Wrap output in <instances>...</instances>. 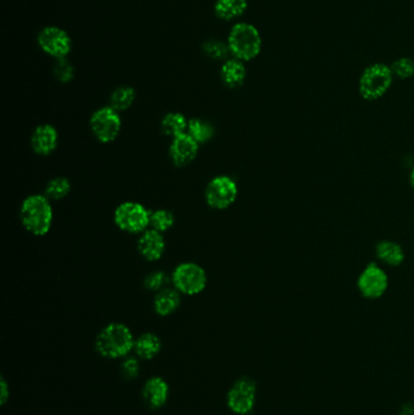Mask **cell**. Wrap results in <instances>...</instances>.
I'll use <instances>...</instances> for the list:
<instances>
[{
  "label": "cell",
  "instance_id": "obj_1",
  "mask_svg": "<svg viewBox=\"0 0 414 415\" xmlns=\"http://www.w3.org/2000/svg\"><path fill=\"white\" fill-rule=\"evenodd\" d=\"M135 339L127 326L122 323H112L104 328L96 338L95 347L102 357H125L134 349Z\"/></svg>",
  "mask_w": 414,
  "mask_h": 415
},
{
  "label": "cell",
  "instance_id": "obj_2",
  "mask_svg": "<svg viewBox=\"0 0 414 415\" xmlns=\"http://www.w3.org/2000/svg\"><path fill=\"white\" fill-rule=\"evenodd\" d=\"M20 217L28 232L34 236H44L53 225V208L43 196H30L23 200Z\"/></svg>",
  "mask_w": 414,
  "mask_h": 415
},
{
  "label": "cell",
  "instance_id": "obj_3",
  "mask_svg": "<svg viewBox=\"0 0 414 415\" xmlns=\"http://www.w3.org/2000/svg\"><path fill=\"white\" fill-rule=\"evenodd\" d=\"M261 33L251 23H236L230 31L227 46L230 53L239 61H251L261 51Z\"/></svg>",
  "mask_w": 414,
  "mask_h": 415
},
{
  "label": "cell",
  "instance_id": "obj_4",
  "mask_svg": "<svg viewBox=\"0 0 414 415\" xmlns=\"http://www.w3.org/2000/svg\"><path fill=\"white\" fill-rule=\"evenodd\" d=\"M394 75L391 68L385 63H373L362 72L358 82V91L367 101H375L383 98L391 88Z\"/></svg>",
  "mask_w": 414,
  "mask_h": 415
},
{
  "label": "cell",
  "instance_id": "obj_5",
  "mask_svg": "<svg viewBox=\"0 0 414 415\" xmlns=\"http://www.w3.org/2000/svg\"><path fill=\"white\" fill-rule=\"evenodd\" d=\"M151 212L144 205L134 202L120 204L115 212V221L120 230L140 234L150 225Z\"/></svg>",
  "mask_w": 414,
  "mask_h": 415
},
{
  "label": "cell",
  "instance_id": "obj_6",
  "mask_svg": "<svg viewBox=\"0 0 414 415\" xmlns=\"http://www.w3.org/2000/svg\"><path fill=\"white\" fill-rule=\"evenodd\" d=\"M256 381L248 376L239 378L227 393V407L234 414H249L256 406Z\"/></svg>",
  "mask_w": 414,
  "mask_h": 415
},
{
  "label": "cell",
  "instance_id": "obj_7",
  "mask_svg": "<svg viewBox=\"0 0 414 415\" xmlns=\"http://www.w3.org/2000/svg\"><path fill=\"white\" fill-rule=\"evenodd\" d=\"M172 282L179 292L186 295H196L206 288L207 274L201 266L186 262L177 266L174 271Z\"/></svg>",
  "mask_w": 414,
  "mask_h": 415
},
{
  "label": "cell",
  "instance_id": "obj_8",
  "mask_svg": "<svg viewBox=\"0 0 414 415\" xmlns=\"http://www.w3.org/2000/svg\"><path fill=\"white\" fill-rule=\"evenodd\" d=\"M90 128L99 141L104 143L115 141L122 128L118 112L112 107H104L97 110L92 115Z\"/></svg>",
  "mask_w": 414,
  "mask_h": 415
},
{
  "label": "cell",
  "instance_id": "obj_9",
  "mask_svg": "<svg viewBox=\"0 0 414 415\" xmlns=\"http://www.w3.org/2000/svg\"><path fill=\"white\" fill-rule=\"evenodd\" d=\"M238 189L236 182L229 177H218L209 182L206 190L207 203L215 209H226L234 203Z\"/></svg>",
  "mask_w": 414,
  "mask_h": 415
},
{
  "label": "cell",
  "instance_id": "obj_10",
  "mask_svg": "<svg viewBox=\"0 0 414 415\" xmlns=\"http://www.w3.org/2000/svg\"><path fill=\"white\" fill-rule=\"evenodd\" d=\"M357 286L363 298L375 300L382 298L387 292L389 286L388 276L378 265L370 264L362 271Z\"/></svg>",
  "mask_w": 414,
  "mask_h": 415
},
{
  "label": "cell",
  "instance_id": "obj_11",
  "mask_svg": "<svg viewBox=\"0 0 414 415\" xmlns=\"http://www.w3.org/2000/svg\"><path fill=\"white\" fill-rule=\"evenodd\" d=\"M43 51L55 58H65L72 49V40L67 32L58 27H45L38 36Z\"/></svg>",
  "mask_w": 414,
  "mask_h": 415
},
{
  "label": "cell",
  "instance_id": "obj_12",
  "mask_svg": "<svg viewBox=\"0 0 414 415\" xmlns=\"http://www.w3.org/2000/svg\"><path fill=\"white\" fill-rule=\"evenodd\" d=\"M170 158L177 167L189 165L199 153V143L189 134L172 139L170 145Z\"/></svg>",
  "mask_w": 414,
  "mask_h": 415
},
{
  "label": "cell",
  "instance_id": "obj_13",
  "mask_svg": "<svg viewBox=\"0 0 414 415\" xmlns=\"http://www.w3.org/2000/svg\"><path fill=\"white\" fill-rule=\"evenodd\" d=\"M142 397L150 408L159 409L167 403L169 397V385L163 378L152 376L146 381L142 390Z\"/></svg>",
  "mask_w": 414,
  "mask_h": 415
},
{
  "label": "cell",
  "instance_id": "obj_14",
  "mask_svg": "<svg viewBox=\"0 0 414 415\" xmlns=\"http://www.w3.org/2000/svg\"><path fill=\"white\" fill-rule=\"evenodd\" d=\"M139 252L146 260H158L165 250V242L161 232L156 230L145 231L139 239Z\"/></svg>",
  "mask_w": 414,
  "mask_h": 415
},
{
  "label": "cell",
  "instance_id": "obj_15",
  "mask_svg": "<svg viewBox=\"0 0 414 415\" xmlns=\"http://www.w3.org/2000/svg\"><path fill=\"white\" fill-rule=\"evenodd\" d=\"M58 146V132L56 129L44 124L34 130L32 135V148L37 155H48Z\"/></svg>",
  "mask_w": 414,
  "mask_h": 415
},
{
  "label": "cell",
  "instance_id": "obj_16",
  "mask_svg": "<svg viewBox=\"0 0 414 415\" xmlns=\"http://www.w3.org/2000/svg\"><path fill=\"white\" fill-rule=\"evenodd\" d=\"M221 78L229 88H238L244 83L247 71L242 61L237 58L227 60L221 67Z\"/></svg>",
  "mask_w": 414,
  "mask_h": 415
},
{
  "label": "cell",
  "instance_id": "obj_17",
  "mask_svg": "<svg viewBox=\"0 0 414 415\" xmlns=\"http://www.w3.org/2000/svg\"><path fill=\"white\" fill-rule=\"evenodd\" d=\"M379 260L389 266H400L405 261V252L400 244L391 241H383L375 248Z\"/></svg>",
  "mask_w": 414,
  "mask_h": 415
},
{
  "label": "cell",
  "instance_id": "obj_18",
  "mask_svg": "<svg viewBox=\"0 0 414 415\" xmlns=\"http://www.w3.org/2000/svg\"><path fill=\"white\" fill-rule=\"evenodd\" d=\"M161 349H162L161 339L152 333H146L139 336L134 345L135 352L142 359H152L159 354Z\"/></svg>",
  "mask_w": 414,
  "mask_h": 415
},
{
  "label": "cell",
  "instance_id": "obj_19",
  "mask_svg": "<svg viewBox=\"0 0 414 415\" xmlns=\"http://www.w3.org/2000/svg\"><path fill=\"white\" fill-rule=\"evenodd\" d=\"M247 8V0H216L214 11L218 18L230 21L242 16Z\"/></svg>",
  "mask_w": 414,
  "mask_h": 415
},
{
  "label": "cell",
  "instance_id": "obj_20",
  "mask_svg": "<svg viewBox=\"0 0 414 415\" xmlns=\"http://www.w3.org/2000/svg\"><path fill=\"white\" fill-rule=\"evenodd\" d=\"M180 294L174 289H164L154 299V309L159 316H169L180 306Z\"/></svg>",
  "mask_w": 414,
  "mask_h": 415
},
{
  "label": "cell",
  "instance_id": "obj_21",
  "mask_svg": "<svg viewBox=\"0 0 414 415\" xmlns=\"http://www.w3.org/2000/svg\"><path fill=\"white\" fill-rule=\"evenodd\" d=\"M187 120L184 115L180 113H169L164 117L162 120V130L168 136L175 137L180 136L185 134L187 129Z\"/></svg>",
  "mask_w": 414,
  "mask_h": 415
},
{
  "label": "cell",
  "instance_id": "obj_22",
  "mask_svg": "<svg viewBox=\"0 0 414 415\" xmlns=\"http://www.w3.org/2000/svg\"><path fill=\"white\" fill-rule=\"evenodd\" d=\"M189 136L197 143H206L214 136V128L211 124L201 120H191L187 125Z\"/></svg>",
  "mask_w": 414,
  "mask_h": 415
},
{
  "label": "cell",
  "instance_id": "obj_23",
  "mask_svg": "<svg viewBox=\"0 0 414 415\" xmlns=\"http://www.w3.org/2000/svg\"><path fill=\"white\" fill-rule=\"evenodd\" d=\"M134 100H135L134 89L130 87H120L111 96V107L117 112L128 110Z\"/></svg>",
  "mask_w": 414,
  "mask_h": 415
},
{
  "label": "cell",
  "instance_id": "obj_24",
  "mask_svg": "<svg viewBox=\"0 0 414 415\" xmlns=\"http://www.w3.org/2000/svg\"><path fill=\"white\" fill-rule=\"evenodd\" d=\"M174 215L168 210H157V212H151L150 225L152 229L158 232H165L174 225Z\"/></svg>",
  "mask_w": 414,
  "mask_h": 415
},
{
  "label": "cell",
  "instance_id": "obj_25",
  "mask_svg": "<svg viewBox=\"0 0 414 415\" xmlns=\"http://www.w3.org/2000/svg\"><path fill=\"white\" fill-rule=\"evenodd\" d=\"M71 190V184L66 177H56L49 182L46 186V196L51 199H62L68 195Z\"/></svg>",
  "mask_w": 414,
  "mask_h": 415
},
{
  "label": "cell",
  "instance_id": "obj_26",
  "mask_svg": "<svg viewBox=\"0 0 414 415\" xmlns=\"http://www.w3.org/2000/svg\"><path fill=\"white\" fill-rule=\"evenodd\" d=\"M392 75L399 79H408L414 75V60L410 58H397L391 66Z\"/></svg>",
  "mask_w": 414,
  "mask_h": 415
},
{
  "label": "cell",
  "instance_id": "obj_27",
  "mask_svg": "<svg viewBox=\"0 0 414 415\" xmlns=\"http://www.w3.org/2000/svg\"><path fill=\"white\" fill-rule=\"evenodd\" d=\"M203 51L207 55L208 58L221 60L225 58L229 53V46L222 42L219 40H211L203 44Z\"/></svg>",
  "mask_w": 414,
  "mask_h": 415
},
{
  "label": "cell",
  "instance_id": "obj_28",
  "mask_svg": "<svg viewBox=\"0 0 414 415\" xmlns=\"http://www.w3.org/2000/svg\"><path fill=\"white\" fill-rule=\"evenodd\" d=\"M55 75L62 83H67L73 78L75 75V68L72 67L71 63L67 61L66 58H58L55 68H54Z\"/></svg>",
  "mask_w": 414,
  "mask_h": 415
},
{
  "label": "cell",
  "instance_id": "obj_29",
  "mask_svg": "<svg viewBox=\"0 0 414 415\" xmlns=\"http://www.w3.org/2000/svg\"><path fill=\"white\" fill-rule=\"evenodd\" d=\"M122 373L127 379H135L140 373V364L137 358L129 357L122 364Z\"/></svg>",
  "mask_w": 414,
  "mask_h": 415
},
{
  "label": "cell",
  "instance_id": "obj_30",
  "mask_svg": "<svg viewBox=\"0 0 414 415\" xmlns=\"http://www.w3.org/2000/svg\"><path fill=\"white\" fill-rule=\"evenodd\" d=\"M164 283H167V277H165V274L163 272H161V271H157V272H153V274H151L145 281V286L147 289H150V290H159L161 288L163 287Z\"/></svg>",
  "mask_w": 414,
  "mask_h": 415
},
{
  "label": "cell",
  "instance_id": "obj_31",
  "mask_svg": "<svg viewBox=\"0 0 414 415\" xmlns=\"http://www.w3.org/2000/svg\"><path fill=\"white\" fill-rule=\"evenodd\" d=\"M9 397V385H8L4 378H1V381H0V404L4 406L5 403L8 402Z\"/></svg>",
  "mask_w": 414,
  "mask_h": 415
},
{
  "label": "cell",
  "instance_id": "obj_32",
  "mask_svg": "<svg viewBox=\"0 0 414 415\" xmlns=\"http://www.w3.org/2000/svg\"><path fill=\"white\" fill-rule=\"evenodd\" d=\"M400 415H414V404L412 403L403 404L401 411H400Z\"/></svg>",
  "mask_w": 414,
  "mask_h": 415
},
{
  "label": "cell",
  "instance_id": "obj_33",
  "mask_svg": "<svg viewBox=\"0 0 414 415\" xmlns=\"http://www.w3.org/2000/svg\"><path fill=\"white\" fill-rule=\"evenodd\" d=\"M410 187H412V189H413V191H414V167H413V169H412V172H410Z\"/></svg>",
  "mask_w": 414,
  "mask_h": 415
},
{
  "label": "cell",
  "instance_id": "obj_34",
  "mask_svg": "<svg viewBox=\"0 0 414 415\" xmlns=\"http://www.w3.org/2000/svg\"><path fill=\"white\" fill-rule=\"evenodd\" d=\"M247 415H249V414H247Z\"/></svg>",
  "mask_w": 414,
  "mask_h": 415
}]
</instances>
